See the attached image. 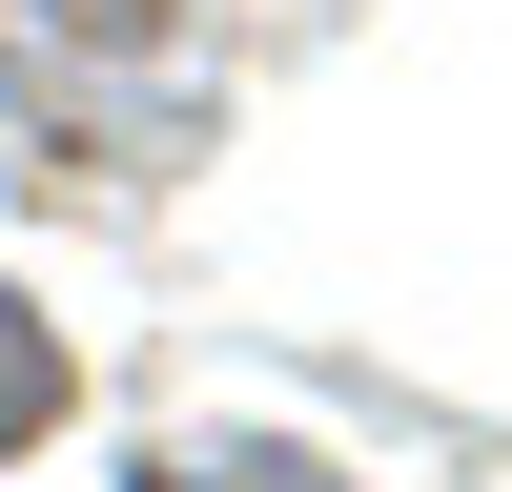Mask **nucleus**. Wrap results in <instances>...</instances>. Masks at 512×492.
Here are the masks:
<instances>
[{
    "instance_id": "1",
    "label": "nucleus",
    "mask_w": 512,
    "mask_h": 492,
    "mask_svg": "<svg viewBox=\"0 0 512 492\" xmlns=\"http://www.w3.org/2000/svg\"><path fill=\"white\" fill-rule=\"evenodd\" d=\"M0 62H21L41 123H185L205 0H0Z\"/></svg>"
},
{
    "instance_id": "2",
    "label": "nucleus",
    "mask_w": 512,
    "mask_h": 492,
    "mask_svg": "<svg viewBox=\"0 0 512 492\" xmlns=\"http://www.w3.org/2000/svg\"><path fill=\"white\" fill-rule=\"evenodd\" d=\"M123 492H349L328 451H287V431H185L164 472H123Z\"/></svg>"
},
{
    "instance_id": "3",
    "label": "nucleus",
    "mask_w": 512,
    "mask_h": 492,
    "mask_svg": "<svg viewBox=\"0 0 512 492\" xmlns=\"http://www.w3.org/2000/svg\"><path fill=\"white\" fill-rule=\"evenodd\" d=\"M41 431H62V328H41L21 287H0V472H21Z\"/></svg>"
}]
</instances>
